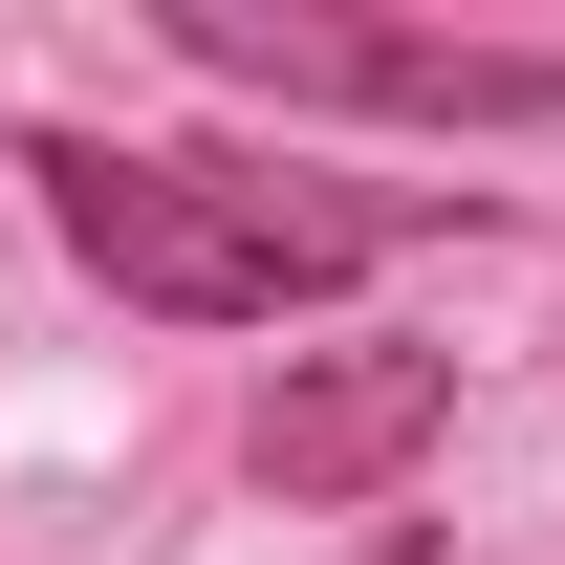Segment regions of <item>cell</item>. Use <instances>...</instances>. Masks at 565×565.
Here are the masks:
<instances>
[{"instance_id": "cell-1", "label": "cell", "mask_w": 565, "mask_h": 565, "mask_svg": "<svg viewBox=\"0 0 565 565\" xmlns=\"http://www.w3.org/2000/svg\"><path fill=\"white\" fill-rule=\"evenodd\" d=\"M22 174H44V217H66V262L109 282V305H174V327H282V305L370 282V239H392L370 196H305V174H262V152L22 131Z\"/></svg>"}, {"instance_id": "cell-2", "label": "cell", "mask_w": 565, "mask_h": 565, "mask_svg": "<svg viewBox=\"0 0 565 565\" xmlns=\"http://www.w3.org/2000/svg\"><path fill=\"white\" fill-rule=\"evenodd\" d=\"M217 87H305V109H414V131H544L565 44H435V22H327V0H152Z\"/></svg>"}, {"instance_id": "cell-3", "label": "cell", "mask_w": 565, "mask_h": 565, "mask_svg": "<svg viewBox=\"0 0 565 565\" xmlns=\"http://www.w3.org/2000/svg\"><path fill=\"white\" fill-rule=\"evenodd\" d=\"M435 414H457V349H327L262 392V479L282 500H370L392 457H435Z\"/></svg>"}, {"instance_id": "cell-4", "label": "cell", "mask_w": 565, "mask_h": 565, "mask_svg": "<svg viewBox=\"0 0 565 565\" xmlns=\"http://www.w3.org/2000/svg\"><path fill=\"white\" fill-rule=\"evenodd\" d=\"M370 565H435V544H370Z\"/></svg>"}]
</instances>
